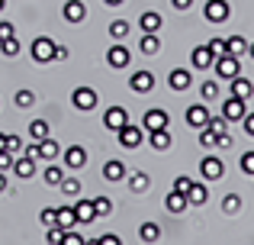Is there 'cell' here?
Segmentation results:
<instances>
[{"label": "cell", "instance_id": "cell-13", "mask_svg": "<svg viewBox=\"0 0 254 245\" xmlns=\"http://www.w3.org/2000/svg\"><path fill=\"white\" fill-rule=\"evenodd\" d=\"M36 162L39 158H32V155H19L16 162H13V174L23 177V181H29V177L36 174Z\"/></svg>", "mask_w": 254, "mask_h": 245}, {"label": "cell", "instance_id": "cell-44", "mask_svg": "<svg viewBox=\"0 0 254 245\" xmlns=\"http://www.w3.org/2000/svg\"><path fill=\"white\" fill-rule=\"evenodd\" d=\"M6 149H10L13 155H23L26 142H23V139H19V136H13V132H10V136H6Z\"/></svg>", "mask_w": 254, "mask_h": 245}, {"label": "cell", "instance_id": "cell-30", "mask_svg": "<svg viewBox=\"0 0 254 245\" xmlns=\"http://www.w3.org/2000/svg\"><path fill=\"white\" fill-rule=\"evenodd\" d=\"M45 184H49V187H58V184L64 181V168H55V162H49V168H45Z\"/></svg>", "mask_w": 254, "mask_h": 245}, {"label": "cell", "instance_id": "cell-48", "mask_svg": "<svg viewBox=\"0 0 254 245\" xmlns=\"http://www.w3.org/2000/svg\"><path fill=\"white\" fill-rule=\"evenodd\" d=\"M39 223H42V226H55V210L45 207L42 213H39Z\"/></svg>", "mask_w": 254, "mask_h": 245}, {"label": "cell", "instance_id": "cell-16", "mask_svg": "<svg viewBox=\"0 0 254 245\" xmlns=\"http://www.w3.org/2000/svg\"><path fill=\"white\" fill-rule=\"evenodd\" d=\"M64 19H68V23H84V19H87V6L81 3V0H68V3H64Z\"/></svg>", "mask_w": 254, "mask_h": 245}, {"label": "cell", "instance_id": "cell-5", "mask_svg": "<svg viewBox=\"0 0 254 245\" xmlns=\"http://www.w3.org/2000/svg\"><path fill=\"white\" fill-rule=\"evenodd\" d=\"M199 174H203L206 181H219V177L225 174V164L219 162L216 155H206L203 162H199Z\"/></svg>", "mask_w": 254, "mask_h": 245}, {"label": "cell", "instance_id": "cell-29", "mask_svg": "<svg viewBox=\"0 0 254 245\" xmlns=\"http://www.w3.org/2000/svg\"><path fill=\"white\" fill-rule=\"evenodd\" d=\"M138 239H142V242H158V239H161V226H158V223H142Z\"/></svg>", "mask_w": 254, "mask_h": 245}, {"label": "cell", "instance_id": "cell-51", "mask_svg": "<svg viewBox=\"0 0 254 245\" xmlns=\"http://www.w3.org/2000/svg\"><path fill=\"white\" fill-rule=\"evenodd\" d=\"M216 145H219V149H229V145H232V136H229V132H219Z\"/></svg>", "mask_w": 254, "mask_h": 245}, {"label": "cell", "instance_id": "cell-39", "mask_svg": "<svg viewBox=\"0 0 254 245\" xmlns=\"http://www.w3.org/2000/svg\"><path fill=\"white\" fill-rule=\"evenodd\" d=\"M209 52H212L216 58L229 55V39H209Z\"/></svg>", "mask_w": 254, "mask_h": 245}, {"label": "cell", "instance_id": "cell-35", "mask_svg": "<svg viewBox=\"0 0 254 245\" xmlns=\"http://www.w3.org/2000/svg\"><path fill=\"white\" fill-rule=\"evenodd\" d=\"M93 210H97V220H103V216L113 213V200L110 197H97V200H93Z\"/></svg>", "mask_w": 254, "mask_h": 245}, {"label": "cell", "instance_id": "cell-54", "mask_svg": "<svg viewBox=\"0 0 254 245\" xmlns=\"http://www.w3.org/2000/svg\"><path fill=\"white\" fill-rule=\"evenodd\" d=\"M171 3H174V10H190L193 0H171Z\"/></svg>", "mask_w": 254, "mask_h": 245}, {"label": "cell", "instance_id": "cell-41", "mask_svg": "<svg viewBox=\"0 0 254 245\" xmlns=\"http://www.w3.org/2000/svg\"><path fill=\"white\" fill-rule=\"evenodd\" d=\"M45 242H49V245H62V242H64V229H62V226H49Z\"/></svg>", "mask_w": 254, "mask_h": 245}, {"label": "cell", "instance_id": "cell-57", "mask_svg": "<svg viewBox=\"0 0 254 245\" xmlns=\"http://www.w3.org/2000/svg\"><path fill=\"white\" fill-rule=\"evenodd\" d=\"M103 3H106V6H119V3H123V0H103Z\"/></svg>", "mask_w": 254, "mask_h": 245}, {"label": "cell", "instance_id": "cell-7", "mask_svg": "<svg viewBox=\"0 0 254 245\" xmlns=\"http://www.w3.org/2000/svg\"><path fill=\"white\" fill-rule=\"evenodd\" d=\"M168 123H171L168 110H158V107H151L148 113H145V120H142V126H145L148 132H155V129H168Z\"/></svg>", "mask_w": 254, "mask_h": 245}, {"label": "cell", "instance_id": "cell-2", "mask_svg": "<svg viewBox=\"0 0 254 245\" xmlns=\"http://www.w3.org/2000/svg\"><path fill=\"white\" fill-rule=\"evenodd\" d=\"M216 75L219 78H225V81H232V78H238L242 75V62H238V55H222V58H216Z\"/></svg>", "mask_w": 254, "mask_h": 245}, {"label": "cell", "instance_id": "cell-59", "mask_svg": "<svg viewBox=\"0 0 254 245\" xmlns=\"http://www.w3.org/2000/svg\"><path fill=\"white\" fill-rule=\"evenodd\" d=\"M248 55H251V58H254V42H251V45H248Z\"/></svg>", "mask_w": 254, "mask_h": 245}, {"label": "cell", "instance_id": "cell-10", "mask_svg": "<svg viewBox=\"0 0 254 245\" xmlns=\"http://www.w3.org/2000/svg\"><path fill=\"white\" fill-rule=\"evenodd\" d=\"M190 65L196 71H206V68H212V65H216V55L209 52V45H196V49H193V55H190Z\"/></svg>", "mask_w": 254, "mask_h": 245}, {"label": "cell", "instance_id": "cell-58", "mask_svg": "<svg viewBox=\"0 0 254 245\" xmlns=\"http://www.w3.org/2000/svg\"><path fill=\"white\" fill-rule=\"evenodd\" d=\"M0 149H6V136H3V132H0Z\"/></svg>", "mask_w": 254, "mask_h": 245}, {"label": "cell", "instance_id": "cell-12", "mask_svg": "<svg viewBox=\"0 0 254 245\" xmlns=\"http://www.w3.org/2000/svg\"><path fill=\"white\" fill-rule=\"evenodd\" d=\"M71 103H74L77 110H93L97 107V90L93 87H77L74 94H71Z\"/></svg>", "mask_w": 254, "mask_h": 245}, {"label": "cell", "instance_id": "cell-8", "mask_svg": "<svg viewBox=\"0 0 254 245\" xmlns=\"http://www.w3.org/2000/svg\"><path fill=\"white\" fill-rule=\"evenodd\" d=\"M129 87L135 90V94H151V90H155V75H151V71H135V75L129 78Z\"/></svg>", "mask_w": 254, "mask_h": 245}, {"label": "cell", "instance_id": "cell-52", "mask_svg": "<svg viewBox=\"0 0 254 245\" xmlns=\"http://www.w3.org/2000/svg\"><path fill=\"white\" fill-rule=\"evenodd\" d=\"M245 132H248V136H254V113H245Z\"/></svg>", "mask_w": 254, "mask_h": 245}, {"label": "cell", "instance_id": "cell-3", "mask_svg": "<svg viewBox=\"0 0 254 245\" xmlns=\"http://www.w3.org/2000/svg\"><path fill=\"white\" fill-rule=\"evenodd\" d=\"M229 13H232L229 0H206V6H203V16L209 19V23H225Z\"/></svg>", "mask_w": 254, "mask_h": 245}, {"label": "cell", "instance_id": "cell-37", "mask_svg": "<svg viewBox=\"0 0 254 245\" xmlns=\"http://www.w3.org/2000/svg\"><path fill=\"white\" fill-rule=\"evenodd\" d=\"M222 210H225V213H238V210H242V197H238V194H225V200H222Z\"/></svg>", "mask_w": 254, "mask_h": 245}, {"label": "cell", "instance_id": "cell-40", "mask_svg": "<svg viewBox=\"0 0 254 245\" xmlns=\"http://www.w3.org/2000/svg\"><path fill=\"white\" fill-rule=\"evenodd\" d=\"M13 100H16L19 110H26V107H32V103H36V94H32V90H16V97H13Z\"/></svg>", "mask_w": 254, "mask_h": 245}, {"label": "cell", "instance_id": "cell-14", "mask_svg": "<svg viewBox=\"0 0 254 245\" xmlns=\"http://www.w3.org/2000/svg\"><path fill=\"white\" fill-rule=\"evenodd\" d=\"M74 213H77V226H87V223H97V210H93V200H77L74 203Z\"/></svg>", "mask_w": 254, "mask_h": 245}, {"label": "cell", "instance_id": "cell-49", "mask_svg": "<svg viewBox=\"0 0 254 245\" xmlns=\"http://www.w3.org/2000/svg\"><path fill=\"white\" fill-rule=\"evenodd\" d=\"M62 245H84V236H77V233H71V229H64V242Z\"/></svg>", "mask_w": 254, "mask_h": 245}, {"label": "cell", "instance_id": "cell-25", "mask_svg": "<svg viewBox=\"0 0 254 245\" xmlns=\"http://www.w3.org/2000/svg\"><path fill=\"white\" fill-rule=\"evenodd\" d=\"M126 181H129V190L132 194H145V190H148V174H145V171H132V174H126Z\"/></svg>", "mask_w": 254, "mask_h": 245}, {"label": "cell", "instance_id": "cell-1", "mask_svg": "<svg viewBox=\"0 0 254 245\" xmlns=\"http://www.w3.org/2000/svg\"><path fill=\"white\" fill-rule=\"evenodd\" d=\"M32 58H36L39 65H45V62H55V39H49V36H39L36 42H32Z\"/></svg>", "mask_w": 254, "mask_h": 245}, {"label": "cell", "instance_id": "cell-19", "mask_svg": "<svg viewBox=\"0 0 254 245\" xmlns=\"http://www.w3.org/2000/svg\"><path fill=\"white\" fill-rule=\"evenodd\" d=\"M164 207H168V213H184V210L190 207V200H187L184 190H171V194L164 197Z\"/></svg>", "mask_w": 254, "mask_h": 245}, {"label": "cell", "instance_id": "cell-4", "mask_svg": "<svg viewBox=\"0 0 254 245\" xmlns=\"http://www.w3.org/2000/svg\"><path fill=\"white\" fill-rule=\"evenodd\" d=\"M116 136H119V145H123V149H138V145H142V129H138V126H132V120L126 123Z\"/></svg>", "mask_w": 254, "mask_h": 245}, {"label": "cell", "instance_id": "cell-21", "mask_svg": "<svg viewBox=\"0 0 254 245\" xmlns=\"http://www.w3.org/2000/svg\"><path fill=\"white\" fill-rule=\"evenodd\" d=\"M55 226H62V229H74V226H77V213H74V207H58V210H55Z\"/></svg>", "mask_w": 254, "mask_h": 245}, {"label": "cell", "instance_id": "cell-31", "mask_svg": "<svg viewBox=\"0 0 254 245\" xmlns=\"http://www.w3.org/2000/svg\"><path fill=\"white\" fill-rule=\"evenodd\" d=\"M29 139H36V142L49 139V123H45V120H32L29 123Z\"/></svg>", "mask_w": 254, "mask_h": 245}, {"label": "cell", "instance_id": "cell-55", "mask_svg": "<svg viewBox=\"0 0 254 245\" xmlns=\"http://www.w3.org/2000/svg\"><path fill=\"white\" fill-rule=\"evenodd\" d=\"M100 245H119V236H100Z\"/></svg>", "mask_w": 254, "mask_h": 245}, {"label": "cell", "instance_id": "cell-46", "mask_svg": "<svg viewBox=\"0 0 254 245\" xmlns=\"http://www.w3.org/2000/svg\"><path fill=\"white\" fill-rule=\"evenodd\" d=\"M242 171L248 177H254V152H245V155H242Z\"/></svg>", "mask_w": 254, "mask_h": 245}, {"label": "cell", "instance_id": "cell-17", "mask_svg": "<svg viewBox=\"0 0 254 245\" xmlns=\"http://www.w3.org/2000/svg\"><path fill=\"white\" fill-rule=\"evenodd\" d=\"M64 164H68L71 171L84 168V164H87V149H84V145H71V149L64 152Z\"/></svg>", "mask_w": 254, "mask_h": 245}, {"label": "cell", "instance_id": "cell-11", "mask_svg": "<svg viewBox=\"0 0 254 245\" xmlns=\"http://www.w3.org/2000/svg\"><path fill=\"white\" fill-rule=\"evenodd\" d=\"M245 113H248V110H245V100H242V97H229V100L222 103V116H225L229 123L245 120Z\"/></svg>", "mask_w": 254, "mask_h": 245}, {"label": "cell", "instance_id": "cell-15", "mask_svg": "<svg viewBox=\"0 0 254 245\" xmlns=\"http://www.w3.org/2000/svg\"><path fill=\"white\" fill-rule=\"evenodd\" d=\"M187 123H190L193 129H203V126L209 123V110H206L203 103H193V107H187Z\"/></svg>", "mask_w": 254, "mask_h": 245}, {"label": "cell", "instance_id": "cell-43", "mask_svg": "<svg viewBox=\"0 0 254 245\" xmlns=\"http://www.w3.org/2000/svg\"><path fill=\"white\" fill-rule=\"evenodd\" d=\"M206 126H209L216 136H219V132H229V120H225V116H209V123H206Z\"/></svg>", "mask_w": 254, "mask_h": 245}, {"label": "cell", "instance_id": "cell-18", "mask_svg": "<svg viewBox=\"0 0 254 245\" xmlns=\"http://www.w3.org/2000/svg\"><path fill=\"white\" fill-rule=\"evenodd\" d=\"M168 84H171V90H187L193 84V75L187 68H174L171 75H168Z\"/></svg>", "mask_w": 254, "mask_h": 245}, {"label": "cell", "instance_id": "cell-53", "mask_svg": "<svg viewBox=\"0 0 254 245\" xmlns=\"http://www.w3.org/2000/svg\"><path fill=\"white\" fill-rule=\"evenodd\" d=\"M68 58V45H55V62H64Z\"/></svg>", "mask_w": 254, "mask_h": 245}, {"label": "cell", "instance_id": "cell-36", "mask_svg": "<svg viewBox=\"0 0 254 245\" xmlns=\"http://www.w3.org/2000/svg\"><path fill=\"white\" fill-rule=\"evenodd\" d=\"M110 36L113 39H126L129 36V23H126V19H113L110 23Z\"/></svg>", "mask_w": 254, "mask_h": 245}, {"label": "cell", "instance_id": "cell-32", "mask_svg": "<svg viewBox=\"0 0 254 245\" xmlns=\"http://www.w3.org/2000/svg\"><path fill=\"white\" fill-rule=\"evenodd\" d=\"M19 49H23V45H19V39H16V36L0 39V52H3L6 58H16V55H19Z\"/></svg>", "mask_w": 254, "mask_h": 245}, {"label": "cell", "instance_id": "cell-24", "mask_svg": "<svg viewBox=\"0 0 254 245\" xmlns=\"http://www.w3.org/2000/svg\"><path fill=\"white\" fill-rule=\"evenodd\" d=\"M138 49H142V55H158V52H161V39H158V32H142Z\"/></svg>", "mask_w": 254, "mask_h": 245}, {"label": "cell", "instance_id": "cell-9", "mask_svg": "<svg viewBox=\"0 0 254 245\" xmlns=\"http://www.w3.org/2000/svg\"><path fill=\"white\" fill-rule=\"evenodd\" d=\"M132 62V55H129V49H126V45H113V49H106V65H110V68H126V65Z\"/></svg>", "mask_w": 254, "mask_h": 245}, {"label": "cell", "instance_id": "cell-22", "mask_svg": "<svg viewBox=\"0 0 254 245\" xmlns=\"http://www.w3.org/2000/svg\"><path fill=\"white\" fill-rule=\"evenodd\" d=\"M62 155V145L55 142V139H42V142H39V158H42V162H55V158Z\"/></svg>", "mask_w": 254, "mask_h": 245}, {"label": "cell", "instance_id": "cell-50", "mask_svg": "<svg viewBox=\"0 0 254 245\" xmlns=\"http://www.w3.org/2000/svg\"><path fill=\"white\" fill-rule=\"evenodd\" d=\"M10 36H16V29H13V23H0V39H10Z\"/></svg>", "mask_w": 254, "mask_h": 245}, {"label": "cell", "instance_id": "cell-20", "mask_svg": "<svg viewBox=\"0 0 254 245\" xmlns=\"http://www.w3.org/2000/svg\"><path fill=\"white\" fill-rule=\"evenodd\" d=\"M138 26H142V32H161L164 19H161V13H155V10H145L142 16H138Z\"/></svg>", "mask_w": 254, "mask_h": 245}, {"label": "cell", "instance_id": "cell-23", "mask_svg": "<svg viewBox=\"0 0 254 245\" xmlns=\"http://www.w3.org/2000/svg\"><path fill=\"white\" fill-rule=\"evenodd\" d=\"M232 97H242V100H248V97L254 94V84L248 81V78H242V75H238V78H232Z\"/></svg>", "mask_w": 254, "mask_h": 245}, {"label": "cell", "instance_id": "cell-45", "mask_svg": "<svg viewBox=\"0 0 254 245\" xmlns=\"http://www.w3.org/2000/svg\"><path fill=\"white\" fill-rule=\"evenodd\" d=\"M13 162H16V155H13L10 149H0V171H6V168H13Z\"/></svg>", "mask_w": 254, "mask_h": 245}, {"label": "cell", "instance_id": "cell-42", "mask_svg": "<svg viewBox=\"0 0 254 245\" xmlns=\"http://www.w3.org/2000/svg\"><path fill=\"white\" fill-rule=\"evenodd\" d=\"M216 132L209 129V126H203V129H199V145H203V149H212V145H216Z\"/></svg>", "mask_w": 254, "mask_h": 245}, {"label": "cell", "instance_id": "cell-28", "mask_svg": "<svg viewBox=\"0 0 254 245\" xmlns=\"http://www.w3.org/2000/svg\"><path fill=\"white\" fill-rule=\"evenodd\" d=\"M151 149L155 152H168L171 149V132L168 129H155L151 132Z\"/></svg>", "mask_w": 254, "mask_h": 245}, {"label": "cell", "instance_id": "cell-38", "mask_svg": "<svg viewBox=\"0 0 254 245\" xmlns=\"http://www.w3.org/2000/svg\"><path fill=\"white\" fill-rule=\"evenodd\" d=\"M199 97H203L206 103L216 100V97H219V84H216V81H203V87H199Z\"/></svg>", "mask_w": 254, "mask_h": 245}, {"label": "cell", "instance_id": "cell-6", "mask_svg": "<svg viewBox=\"0 0 254 245\" xmlns=\"http://www.w3.org/2000/svg\"><path fill=\"white\" fill-rule=\"evenodd\" d=\"M126 123H129V113H126V107H106V113H103V126H106V129L119 132Z\"/></svg>", "mask_w": 254, "mask_h": 245}, {"label": "cell", "instance_id": "cell-56", "mask_svg": "<svg viewBox=\"0 0 254 245\" xmlns=\"http://www.w3.org/2000/svg\"><path fill=\"white\" fill-rule=\"evenodd\" d=\"M6 187H10V181H6V171H0V194H6Z\"/></svg>", "mask_w": 254, "mask_h": 245}, {"label": "cell", "instance_id": "cell-60", "mask_svg": "<svg viewBox=\"0 0 254 245\" xmlns=\"http://www.w3.org/2000/svg\"><path fill=\"white\" fill-rule=\"evenodd\" d=\"M3 6H6V0H0V13H3Z\"/></svg>", "mask_w": 254, "mask_h": 245}, {"label": "cell", "instance_id": "cell-47", "mask_svg": "<svg viewBox=\"0 0 254 245\" xmlns=\"http://www.w3.org/2000/svg\"><path fill=\"white\" fill-rule=\"evenodd\" d=\"M190 184H193V177H187V174H177V177H174V190H184V194H187V190H190Z\"/></svg>", "mask_w": 254, "mask_h": 245}, {"label": "cell", "instance_id": "cell-33", "mask_svg": "<svg viewBox=\"0 0 254 245\" xmlns=\"http://www.w3.org/2000/svg\"><path fill=\"white\" fill-rule=\"evenodd\" d=\"M58 187H62L64 197H81V181H77V177H64Z\"/></svg>", "mask_w": 254, "mask_h": 245}, {"label": "cell", "instance_id": "cell-34", "mask_svg": "<svg viewBox=\"0 0 254 245\" xmlns=\"http://www.w3.org/2000/svg\"><path fill=\"white\" fill-rule=\"evenodd\" d=\"M245 52H248V39H242V36H229V55H238V58H242Z\"/></svg>", "mask_w": 254, "mask_h": 245}, {"label": "cell", "instance_id": "cell-26", "mask_svg": "<svg viewBox=\"0 0 254 245\" xmlns=\"http://www.w3.org/2000/svg\"><path fill=\"white\" fill-rule=\"evenodd\" d=\"M187 200L193 203V207H203L206 200H209V190H206V184H190V190H187Z\"/></svg>", "mask_w": 254, "mask_h": 245}, {"label": "cell", "instance_id": "cell-27", "mask_svg": "<svg viewBox=\"0 0 254 245\" xmlns=\"http://www.w3.org/2000/svg\"><path fill=\"white\" fill-rule=\"evenodd\" d=\"M103 177H106V181H123V177H126V164L119 162V158L106 162L103 164Z\"/></svg>", "mask_w": 254, "mask_h": 245}]
</instances>
